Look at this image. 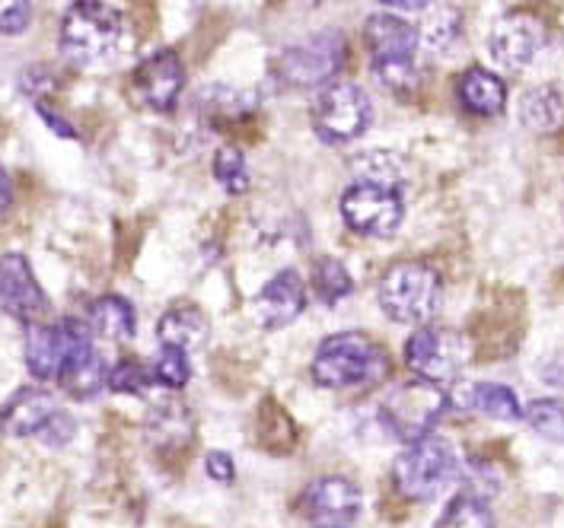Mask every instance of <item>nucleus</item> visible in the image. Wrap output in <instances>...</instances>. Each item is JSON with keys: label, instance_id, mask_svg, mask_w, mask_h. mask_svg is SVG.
<instances>
[{"label": "nucleus", "instance_id": "1", "mask_svg": "<svg viewBox=\"0 0 564 528\" xmlns=\"http://www.w3.org/2000/svg\"><path fill=\"white\" fill-rule=\"evenodd\" d=\"M310 370L323 388H357L383 380L389 373V356L370 338L357 331H341L319 344Z\"/></svg>", "mask_w": 564, "mask_h": 528}, {"label": "nucleus", "instance_id": "2", "mask_svg": "<svg viewBox=\"0 0 564 528\" xmlns=\"http://www.w3.org/2000/svg\"><path fill=\"white\" fill-rule=\"evenodd\" d=\"M121 42V13L112 3L80 0L61 20V55L70 64H99L112 58Z\"/></svg>", "mask_w": 564, "mask_h": 528}, {"label": "nucleus", "instance_id": "3", "mask_svg": "<svg viewBox=\"0 0 564 528\" xmlns=\"http://www.w3.org/2000/svg\"><path fill=\"white\" fill-rule=\"evenodd\" d=\"M392 477L399 494H405L409 499H434L459 477L456 449L444 437L427 433L399 452Z\"/></svg>", "mask_w": 564, "mask_h": 528}, {"label": "nucleus", "instance_id": "4", "mask_svg": "<svg viewBox=\"0 0 564 528\" xmlns=\"http://www.w3.org/2000/svg\"><path fill=\"white\" fill-rule=\"evenodd\" d=\"M441 302V277L421 262H402L389 267L380 280V306L392 322L421 324L434 316Z\"/></svg>", "mask_w": 564, "mask_h": 528}, {"label": "nucleus", "instance_id": "5", "mask_svg": "<svg viewBox=\"0 0 564 528\" xmlns=\"http://www.w3.org/2000/svg\"><path fill=\"white\" fill-rule=\"evenodd\" d=\"M469 360V344L463 334L449 331V328H434L424 324L405 344V363L415 373L417 380L427 385H446V382L459 380L463 366Z\"/></svg>", "mask_w": 564, "mask_h": 528}, {"label": "nucleus", "instance_id": "6", "mask_svg": "<svg viewBox=\"0 0 564 528\" xmlns=\"http://www.w3.org/2000/svg\"><path fill=\"white\" fill-rule=\"evenodd\" d=\"M93 351V331L77 319L55 324H32L26 341V363L35 380H58L64 366Z\"/></svg>", "mask_w": 564, "mask_h": 528}, {"label": "nucleus", "instance_id": "7", "mask_svg": "<svg viewBox=\"0 0 564 528\" xmlns=\"http://www.w3.org/2000/svg\"><path fill=\"white\" fill-rule=\"evenodd\" d=\"M373 118L370 96L355 84H335L319 92L313 106V128L326 144H351Z\"/></svg>", "mask_w": 564, "mask_h": 528}, {"label": "nucleus", "instance_id": "8", "mask_svg": "<svg viewBox=\"0 0 564 528\" xmlns=\"http://www.w3.org/2000/svg\"><path fill=\"white\" fill-rule=\"evenodd\" d=\"M446 411V392L427 382H405L399 385L387 402H383V424L392 437L405 442H415L431 433V427Z\"/></svg>", "mask_w": 564, "mask_h": 528}, {"label": "nucleus", "instance_id": "9", "mask_svg": "<svg viewBox=\"0 0 564 528\" xmlns=\"http://www.w3.org/2000/svg\"><path fill=\"white\" fill-rule=\"evenodd\" d=\"M345 55H348L345 35L338 30H326L310 35L306 42L284 48L278 67H281V77L291 87H319V84H328L341 70Z\"/></svg>", "mask_w": 564, "mask_h": 528}, {"label": "nucleus", "instance_id": "10", "mask_svg": "<svg viewBox=\"0 0 564 528\" xmlns=\"http://www.w3.org/2000/svg\"><path fill=\"white\" fill-rule=\"evenodd\" d=\"M405 217L402 195L395 188H380V185H351L341 195V220L348 223V230L357 235H373V239H387Z\"/></svg>", "mask_w": 564, "mask_h": 528}, {"label": "nucleus", "instance_id": "11", "mask_svg": "<svg viewBox=\"0 0 564 528\" xmlns=\"http://www.w3.org/2000/svg\"><path fill=\"white\" fill-rule=\"evenodd\" d=\"M0 309L30 328L48 316V296L39 287L30 262L17 252L0 255Z\"/></svg>", "mask_w": 564, "mask_h": 528}, {"label": "nucleus", "instance_id": "12", "mask_svg": "<svg viewBox=\"0 0 564 528\" xmlns=\"http://www.w3.org/2000/svg\"><path fill=\"white\" fill-rule=\"evenodd\" d=\"M185 87V67L176 52H156L131 74V96L150 112H173Z\"/></svg>", "mask_w": 564, "mask_h": 528}, {"label": "nucleus", "instance_id": "13", "mask_svg": "<svg viewBox=\"0 0 564 528\" xmlns=\"http://www.w3.org/2000/svg\"><path fill=\"white\" fill-rule=\"evenodd\" d=\"M306 309V284L300 280L297 271H281L268 280L252 299L256 322L262 328H284Z\"/></svg>", "mask_w": 564, "mask_h": 528}, {"label": "nucleus", "instance_id": "14", "mask_svg": "<svg viewBox=\"0 0 564 528\" xmlns=\"http://www.w3.org/2000/svg\"><path fill=\"white\" fill-rule=\"evenodd\" d=\"M539 45H542V30L533 16H523V13L505 16L488 35L491 58L507 70H523L535 58Z\"/></svg>", "mask_w": 564, "mask_h": 528}, {"label": "nucleus", "instance_id": "15", "mask_svg": "<svg viewBox=\"0 0 564 528\" xmlns=\"http://www.w3.org/2000/svg\"><path fill=\"white\" fill-rule=\"evenodd\" d=\"M303 503L319 522H328V528H348L360 513V491L348 477H319L306 487Z\"/></svg>", "mask_w": 564, "mask_h": 528}, {"label": "nucleus", "instance_id": "16", "mask_svg": "<svg viewBox=\"0 0 564 528\" xmlns=\"http://www.w3.org/2000/svg\"><path fill=\"white\" fill-rule=\"evenodd\" d=\"M58 414V405L42 388H20L3 408H0V430L7 437H39L45 424Z\"/></svg>", "mask_w": 564, "mask_h": 528}, {"label": "nucleus", "instance_id": "17", "mask_svg": "<svg viewBox=\"0 0 564 528\" xmlns=\"http://www.w3.org/2000/svg\"><path fill=\"white\" fill-rule=\"evenodd\" d=\"M367 48L373 55V64H395V61H415L417 32L412 23L389 16V13H377L367 20Z\"/></svg>", "mask_w": 564, "mask_h": 528}, {"label": "nucleus", "instance_id": "18", "mask_svg": "<svg viewBox=\"0 0 564 528\" xmlns=\"http://www.w3.org/2000/svg\"><path fill=\"white\" fill-rule=\"evenodd\" d=\"M463 408V411H478L495 417V420H523V408L513 395V388H507L501 382H473L466 388H456L446 395V408Z\"/></svg>", "mask_w": 564, "mask_h": 528}, {"label": "nucleus", "instance_id": "19", "mask_svg": "<svg viewBox=\"0 0 564 528\" xmlns=\"http://www.w3.org/2000/svg\"><path fill=\"white\" fill-rule=\"evenodd\" d=\"M156 338H160V348L192 353L208 341V319L195 306H176L160 319Z\"/></svg>", "mask_w": 564, "mask_h": 528}, {"label": "nucleus", "instance_id": "20", "mask_svg": "<svg viewBox=\"0 0 564 528\" xmlns=\"http://www.w3.org/2000/svg\"><path fill=\"white\" fill-rule=\"evenodd\" d=\"M456 92H459V102H463L473 116H498V112H505V84H501V77H495V74L485 70V67H469V70L459 77Z\"/></svg>", "mask_w": 564, "mask_h": 528}, {"label": "nucleus", "instance_id": "21", "mask_svg": "<svg viewBox=\"0 0 564 528\" xmlns=\"http://www.w3.org/2000/svg\"><path fill=\"white\" fill-rule=\"evenodd\" d=\"M87 322H89V331H96L99 338H109V341H128V338H134V324H138V319H134V309H131V302H128V299L109 294L89 302Z\"/></svg>", "mask_w": 564, "mask_h": 528}, {"label": "nucleus", "instance_id": "22", "mask_svg": "<svg viewBox=\"0 0 564 528\" xmlns=\"http://www.w3.org/2000/svg\"><path fill=\"white\" fill-rule=\"evenodd\" d=\"M106 380H109V370H106L102 356L96 351H89L64 366V373L58 376V385L70 398L89 402V398H96L106 388Z\"/></svg>", "mask_w": 564, "mask_h": 528}, {"label": "nucleus", "instance_id": "23", "mask_svg": "<svg viewBox=\"0 0 564 528\" xmlns=\"http://www.w3.org/2000/svg\"><path fill=\"white\" fill-rule=\"evenodd\" d=\"M357 185H380V188H395L405 182V163L392 150H367L355 160Z\"/></svg>", "mask_w": 564, "mask_h": 528}, {"label": "nucleus", "instance_id": "24", "mask_svg": "<svg viewBox=\"0 0 564 528\" xmlns=\"http://www.w3.org/2000/svg\"><path fill=\"white\" fill-rule=\"evenodd\" d=\"M564 118V96L555 87H533L520 99V121L530 131H552Z\"/></svg>", "mask_w": 564, "mask_h": 528}, {"label": "nucleus", "instance_id": "25", "mask_svg": "<svg viewBox=\"0 0 564 528\" xmlns=\"http://www.w3.org/2000/svg\"><path fill=\"white\" fill-rule=\"evenodd\" d=\"M148 430L150 440L156 442V446H185V442L192 440L195 424H192L188 408H182L178 402H163V405H156L150 411Z\"/></svg>", "mask_w": 564, "mask_h": 528}, {"label": "nucleus", "instance_id": "26", "mask_svg": "<svg viewBox=\"0 0 564 528\" xmlns=\"http://www.w3.org/2000/svg\"><path fill=\"white\" fill-rule=\"evenodd\" d=\"M463 30V16L456 7H427V20L421 26L417 42H424L431 52H446Z\"/></svg>", "mask_w": 564, "mask_h": 528}, {"label": "nucleus", "instance_id": "27", "mask_svg": "<svg viewBox=\"0 0 564 528\" xmlns=\"http://www.w3.org/2000/svg\"><path fill=\"white\" fill-rule=\"evenodd\" d=\"M437 528H495V516L488 503L476 494H459L444 509Z\"/></svg>", "mask_w": 564, "mask_h": 528}, {"label": "nucleus", "instance_id": "28", "mask_svg": "<svg viewBox=\"0 0 564 528\" xmlns=\"http://www.w3.org/2000/svg\"><path fill=\"white\" fill-rule=\"evenodd\" d=\"M351 274L345 271V264L335 262V258H319L316 267H313V290L316 296L328 302V306H335L338 299H345V296L351 294Z\"/></svg>", "mask_w": 564, "mask_h": 528}, {"label": "nucleus", "instance_id": "29", "mask_svg": "<svg viewBox=\"0 0 564 528\" xmlns=\"http://www.w3.org/2000/svg\"><path fill=\"white\" fill-rule=\"evenodd\" d=\"M214 176L217 182L230 191V195H242L249 191V169H246V156L242 150L227 144L214 153Z\"/></svg>", "mask_w": 564, "mask_h": 528}, {"label": "nucleus", "instance_id": "30", "mask_svg": "<svg viewBox=\"0 0 564 528\" xmlns=\"http://www.w3.org/2000/svg\"><path fill=\"white\" fill-rule=\"evenodd\" d=\"M527 424L533 427L539 437L549 442H564V405L552 402V398H539L527 408Z\"/></svg>", "mask_w": 564, "mask_h": 528}, {"label": "nucleus", "instance_id": "31", "mask_svg": "<svg viewBox=\"0 0 564 528\" xmlns=\"http://www.w3.org/2000/svg\"><path fill=\"white\" fill-rule=\"evenodd\" d=\"M150 380L166 385V388H182L185 382L192 380V363H188V353L173 351V348H163L153 370H150Z\"/></svg>", "mask_w": 564, "mask_h": 528}, {"label": "nucleus", "instance_id": "32", "mask_svg": "<svg viewBox=\"0 0 564 528\" xmlns=\"http://www.w3.org/2000/svg\"><path fill=\"white\" fill-rule=\"evenodd\" d=\"M150 370L141 366L138 360H119L112 370H109V380L106 385L119 395H144L150 385Z\"/></svg>", "mask_w": 564, "mask_h": 528}, {"label": "nucleus", "instance_id": "33", "mask_svg": "<svg viewBox=\"0 0 564 528\" xmlns=\"http://www.w3.org/2000/svg\"><path fill=\"white\" fill-rule=\"evenodd\" d=\"M30 20L32 7L26 0H0V35H20Z\"/></svg>", "mask_w": 564, "mask_h": 528}, {"label": "nucleus", "instance_id": "34", "mask_svg": "<svg viewBox=\"0 0 564 528\" xmlns=\"http://www.w3.org/2000/svg\"><path fill=\"white\" fill-rule=\"evenodd\" d=\"M74 433H77V424L70 420V414L58 411L45 424V430L39 437L48 442V446H67V442L74 440Z\"/></svg>", "mask_w": 564, "mask_h": 528}, {"label": "nucleus", "instance_id": "35", "mask_svg": "<svg viewBox=\"0 0 564 528\" xmlns=\"http://www.w3.org/2000/svg\"><path fill=\"white\" fill-rule=\"evenodd\" d=\"M205 471H208L214 481H234L237 465H234V459H230L227 452H208V459H205Z\"/></svg>", "mask_w": 564, "mask_h": 528}, {"label": "nucleus", "instance_id": "36", "mask_svg": "<svg viewBox=\"0 0 564 528\" xmlns=\"http://www.w3.org/2000/svg\"><path fill=\"white\" fill-rule=\"evenodd\" d=\"M39 116L45 118V121H48L52 128H58L64 138H74V128H70V124H64L58 116H52V109H48V106H42V102H39Z\"/></svg>", "mask_w": 564, "mask_h": 528}, {"label": "nucleus", "instance_id": "37", "mask_svg": "<svg viewBox=\"0 0 564 528\" xmlns=\"http://www.w3.org/2000/svg\"><path fill=\"white\" fill-rule=\"evenodd\" d=\"M7 207H10V178L0 169V213H3Z\"/></svg>", "mask_w": 564, "mask_h": 528}, {"label": "nucleus", "instance_id": "38", "mask_svg": "<svg viewBox=\"0 0 564 528\" xmlns=\"http://www.w3.org/2000/svg\"><path fill=\"white\" fill-rule=\"evenodd\" d=\"M326 528H328V526H326ZM332 528H338V526H332Z\"/></svg>", "mask_w": 564, "mask_h": 528}]
</instances>
